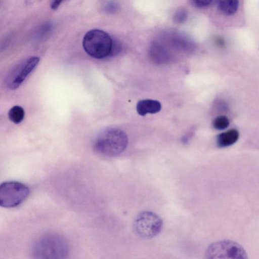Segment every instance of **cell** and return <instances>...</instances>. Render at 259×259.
<instances>
[{"mask_svg":"<svg viewBox=\"0 0 259 259\" xmlns=\"http://www.w3.org/2000/svg\"><path fill=\"white\" fill-rule=\"evenodd\" d=\"M39 61L36 56L27 58L13 66L6 78L7 87L11 90L19 88L27 77L34 70Z\"/></svg>","mask_w":259,"mask_h":259,"instance_id":"obj_7","label":"cell"},{"mask_svg":"<svg viewBox=\"0 0 259 259\" xmlns=\"http://www.w3.org/2000/svg\"><path fill=\"white\" fill-rule=\"evenodd\" d=\"M239 134L236 129H231L222 133L217 137V145L219 147L224 148L235 144L238 140Z\"/></svg>","mask_w":259,"mask_h":259,"instance_id":"obj_9","label":"cell"},{"mask_svg":"<svg viewBox=\"0 0 259 259\" xmlns=\"http://www.w3.org/2000/svg\"><path fill=\"white\" fill-rule=\"evenodd\" d=\"M118 5L114 2H109L105 6L104 9L106 12L109 13H113L118 9Z\"/></svg>","mask_w":259,"mask_h":259,"instance_id":"obj_15","label":"cell"},{"mask_svg":"<svg viewBox=\"0 0 259 259\" xmlns=\"http://www.w3.org/2000/svg\"><path fill=\"white\" fill-rule=\"evenodd\" d=\"M136 108L139 114L144 116L148 113L154 114L159 112L161 105L157 100L145 99L139 101Z\"/></svg>","mask_w":259,"mask_h":259,"instance_id":"obj_8","label":"cell"},{"mask_svg":"<svg viewBox=\"0 0 259 259\" xmlns=\"http://www.w3.org/2000/svg\"><path fill=\"white\" fill-rule=\"evenodd\" d=\"M121 45L118 41L113 39V45L110 56L117 55L121 51Z\"/></svg>","mask_w":259,"mask_h":259,"instance_id":"obj_16","label":"cell"},{"mask_svg":"<svg viewBox=\"0 0 259 259\" xmlns=\"http://www.w3.org/2000/svg\"><path fill=\"white\" fill-rule=\"evenodd\" d=\"M128 144V138L122 130L109 127L100 132L95 138L93 146L98 153L110 157L122 153Z\"/></svg>","mask_w":259,"mask_h":259,"instance_id":"obj_1","label":"cell"},{"mask_svg":"<svg viewBox=\"0 0 259 259\" xmlns=\"http://www.w3.org/2000/svg\"><path fill=\"white\" fill-rule=\"evenodd\" d=\"M65 0H52L50 5L51 8L52 10H57L62 3Z\"/></svg>","mask_w":259,"mask_h":259,"instance_id":"obj_17","label":"cell"},{"mask_svg":"<svg viewBox=\"0 0 259 259\" xmlns=\"http://www.w3.org/2000/svg\"><path fill=\"white\" fill-rule=\"evenodd\" d=\"M24 110L22 107L19 106L12 107L8 112L10 120L16 124L21 122L24 118Z\"/></svg>","mask_w":259,"mask_h":259,"instance_id":"obj_11","label":"cell"},{"mask_svg":"<svg viewBox=\"0 0 259 259\" xmlns=\"http://www.w3.org/2000/svg\"><path fill=\"white\" fill-rule=\"evenodd\" d=\"M205 257L209 259H245L247 254L239 243L229 240L213 242L207 248Z\"/></svg>","mask_w":259,"mask_h":259,"instance_id":"obj_5","label":"cell"},{"mask_svg":"<svg viewBox=\"0 0 259 259\" xmlns=\"http://www.w3.org/2000/svg\"><path fill=\"white\" fill-rule=\"evenodd\" d=\"M238 0H218V7L224 15L230 16L234 14L238 8Z\"/></svg>","mask_w":259,"mask_h":259,"instance_id":"obj_10","label":"cell"},{"mask_svg":"<svg viewBox=\"0 0 259 259\" xmlns=\"http://www.w3.org/2000/svg\"><path fill=\"white\" fill-rule=\"evenodd\" d=\"M68 251V245L64 237L56 234H49L35 242L32 255L36 258L60 259L65 258Z\"/></svg>","mask_w":259,"mask_h":259,"instance_id":"obj_2","label":"cell"},{"mask_svg":"<svg viewBox=\"0 0 259 259\" xmlns=\"http://www.w3.org/2000/svg\"><path fill=\"white\" fill-rule=\"evenodd\" d=\"M213 0H190V3L194 7L202 8L209 6Z\"/></svg>","mask_w":259,"mask_h":259,"instance_id":"obj_14","label":"cell"},{"mask_svg":"<svg viewBox=\"0 0 259 259\" xmlns=\"http://www.w3.org/2000/svg\"><path fill=\"white\" fill-rule=\"evenodd\" d=\"M229 120L227 116L220 115L217 117L213 121V127L218 130H225L229 125Z\"/></svg>","mask_w":259,"mask_h":259,"instance_id":"obj_12","label":"cell"},{"mask_svg":"<svg viewBox=\"0 0 259 259\" xmlns=\"http://www.w3.org/2000/svg\"><path fill=\"white\" fill-rule=\"evenodd\" d=\"M162 226L161 218L150 210H144L139 213L133 223L135 233L144 239H151L156 236L161 232Z\"/></svg>","mask_w":259,"mask_h":259,"instance_id":"obj_4","label":"cell"},{"mask_svg":"<svg viewBox=\"0 0 259 259\" xmlns=\"http://www.w3.org/2000/svg\"><path fill=\"white\" fill-rule=\"evenodd\" d=\"M29 188L17 181H7L0 186V205L5 208L15 207L28 196Z\"/></svg>","mask_w":259,"mask_h":259,"instance_id":"obj_6","label":"cell"},{"mask_svg":"<svg viewBox=\"0 0 259 259\" xmlns=\"http://www.w3.org/2000/svg\"><path fill=\"white\" fill-rule=\"evenodd\" d=\"M113 45V38L105 31L93 29L84 35L82 46L85 52L96 59L110 57Z\"/></svg>","mask_w":259,"mask_h":259,"instance_id":"obj_3","label":"cell"},{"mask_svg":"<svg viewBox=\"0 0 259 259\" xmlns=\"http://www.w3.org/2000/svg\"><path fill=\"white\" fill-rule=\"evenodd\" d=\"M187 18V12L184 8H180L177 10L174 15V21L178 23H182L186 21Z\"/></svg>","mask_w":259,"mask_h":259,"instance_id":"obj_13","label":"cell"}]
</instances>
